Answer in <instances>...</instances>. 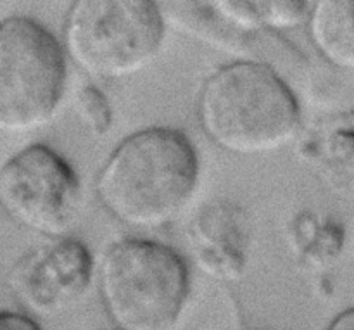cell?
Returning a JSON list of instances; mask_svg holds the SVG:
<instances>
[{
  "mask_svg": "<svg viewBox=\"0 0 354 330\" xmlns=\"http://www.w3.org/2000/svg\"><path fill=\"white\" fill-rule=\"evenodd\" d=\"M199 154L175 128H145L128 135L104 161L95 194L120 223L154 230L171 223L199 183Z\"/></svg>",
  "mask_w": 354,
  "mask_h": 330,
  "instance_id": "obj_1",
  "label": "cell"
},
{
  "mask_svg": "<svg viewBox=\"0 0 354 330\" xmlns=\"http://www.w3.org/2000/svg\"><path fill=\"white\" fill-rule=\"evenodd\" d=\"M206 137L235 156H265L294 140L301 109L290 86L270 66L237 61L214 71L197 99Z\"/></svg>",
  "mask_w": 354,
  "mask_h": 330,
  "instance_id": "obj_2",
  "label": "cell"
},
{
  "mask_svg": "<svg viewBox=\"0 0 354 330\" xmlns=\"http://www.w3.org/2000/svg\"><path fill=\"white\" fill-rule=\"evenodd\" d=\"M97 286L118 330H175L190 294L182 256L169 246L138 237L109 246L99 263Z\"/></svg>",
  "mask_w": 354,
  "mask_h": 330,
  "instance_id": "obj_3",
  "label": "cell"
},
{
  "mask_svg": "<svg viewBox=\"0 0 354 330\" xmlns=\"http://www.w3.org/2000/svg\"><path fill=\"white\" fill-rule=\"evenodd\" d=\"M62 51L92 78L123 80L154 62L165 40V17L156 2L78 0L68 9Z\"/></svg>",
  "mask_w": 354,
  "mask_h": 330,
  "instance_id": "obj_4",
  "label": "cell"
},
{
  "mask_svg": "<svg viewBox=\"0 0 354 330\" xmlns=\"http://www.w3.org/2000/svg\"><path fill=\"white\" fill-rule=\"evenodd\" d=\"M57 38L30 17L0 23V134H30L57 113L66 90Z\"/></svg>",
  "mask_w": 354,
  "mask_h": 330,
  "instance_id": "obj_5",
  "label": "cell"
},
{
  "mask_svg": "<svg viewBox=\"0 0 354 330\" xmlns=\"http://www.w3.org/2000/svg\"><path fill=\"white\" fill-rule=\"evenodd\" d=\"M80 199L76 172L47 145H28L0 166V206L26 230L61 239L75 223Z\"/></svg>",
  "mask_w": 354,
  "mask_h": 330,
  "instance_id": "obj_6",
  "label": "cell"
},
{
  "mask_svg": "<svg viewBox=\"0 0 354 330\" xmlns=\"http://www.w3.org/2000/svg\"><path fill=\"white\" fill-rule=\"evenodd\" d=\"M93 259L76 239H54L26 253L14 265L9 284L17 300L37 315H55L86 293Z\"/></svg>",
  "mask_w": 354,
  "mask_h": 330,
  "instance_id": "obj_7",
  "label": "cell"
},
{
  "mask_svg": "<svg viewBox=\"0 0 354 330\" xmlns=\"http://www.w3.org/2000/svg\"><path fill=\"white\" fill-rule=\"evenodd\" d=\"M239 213L228 204H213L196 218L194 251L201 268L211 277L230 280L241 277L244 270L248 230Z\"/></svg>",
  "mask_w": 354,
  "mask_h": 330,
  "instance_id": "obj_8",
  "label": "cell"
},
{
  "mask_svg": "<svg viewBox=\"0 0 354 330\" xmlns=\"http://www.w3.org/2000/svg\"><path fill=\"white\" fill-rule=\"evenodd\" d=\"M351 0H322L310 3L308 30L322 57L334 68H354V33Z\"/></svg>",
  "mask_w": 354,
  "mask_h": 330,
  "instance_id": "obj_9",
  "label": "cell"
},
{
  "mask_svg": "<svg viewBox=\"0 0 354 330\" xmlns=\"http://www.w3.org/2000/svg\"><path fill=\"white\" fill-rule=\"evenodd\" d=\"M76 109L90 134L102 137L113 123V107L102 90L95 85H83L76 93Z\"/></svg>",
  "mask_w": 354,
  "mask_h": 330,
  "instance_id": "obj_10",
  "label": "cell"
},
{
  "mask_svg": "<svg viewBox=\"0 0 354 330\" xmlns=\"http://www.w3.org/2000/svg\"><path fill=\"white\" fill-rule=\"evenodd\" d=\"M263 28L287 30L304 24L310 3L306 2H258Z\"/></svg>",
  "mask_w": 354,
  "mask_h": 330,
  "instance_id": "obj_11",
  "label": "cell"
},
{
  "mask_svg": "<svg viewBox=\"0 0 354 330\" xmlns=\"http://www.w3.org/2000/svg\"><path fill=\"white\" fill-rule=\"evenodd\" d=\"M0 330H40L28 317L17 313H0Z\"/></svg>",
  "mask_w": 354,
  "mask_h": 330,
  "instance_id": "obj_12",
  "label": "cell"
},
{
  "mask_svg": "<svg viewBox=\"0 0 354 330\" xmlns=\"http://www.w3.org/2000/svg\"><path fill=\"white\" fill-rule=\"evenodd\" d=\"M327 330H354V311L349 310L339 313L334 320L330 322Z\"/></svg>",
  "mask_w": 354,
  "mask_h": 330,
  "instance_id": "obj_13",
  "label": "cell"
}]
</instances>
